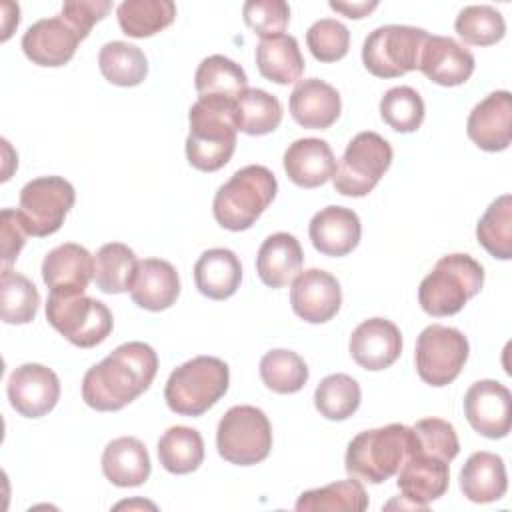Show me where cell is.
<instances>
[{
	"mask_svg": "<svg viewBox=\"0 0 512 512\" xmlns=\"http://www.w3.org/2000/svg\"><path fill=\"white\" fill-rule=\"evenodd\" d=\"M46 320L78 348H94L104 342L114 328V318L108 306L86 294L50 292Z\"/></svg>",
	"mask_w": 512,
	"mask_h": 512,
	"instance_id": "obj_7",
	"label": "cell"
},
{
	"mask_svg": "<svg viewBox=\"0 0 512 512\" xmlns=\"http://www.w3.org/2000/svg\"><path fill=\"white\" fill-rule=\"evenodd\" d=\"M260 378L276 394H294L308 382V366L296 352L276 348L262 356Z\"/></svg>",
	"mask_w": 512,
	"mask_h": 512,
	"instance_id": "obj_40",
	"label": "cell"
},
{
	"mask_svg": "<svg viewBox=\"0 0 512 512\" xmlns=\"http://www.w3.org/2000/svg\"><path fill=\"white\" fill-rule=\"evenodd\" d=\"M392 156L390 142L380 134L372 130L356 134L348 142L332 176L334 190L352 198L366 196L390 168Z\"/></svg>",
	"mask_w": 512,
	"mask_h": 512,
	"instance_id": "obj_10",
	"label": "cell"
},
{
	"mask_svg": "<svg viewBox=\"0 0 512 512\" xmlns=\"http://www.w3.org/2000/svg\"><path fill=\"white\" fill-rule=\"evenodd\" d=\"M120 30L130 38H148L168 28L176 18L170 0H124L116 8Z\"/></svg>",
	"mask_w": 512,
	"mask_h": 512,
	"instance_id": "obj_33",
	"label": "cell"
},
{
	"mask_svg": "<svg viewBox=\"0 0 512 512\" xmlns=\"http://www.w3.org/2000/svg\"><path fill=\"white\" fill-rule=\"evenodd\" d=\"M138 258L134 250L122 242L100 246L94 256V282L104 294L128 292L136 274Z\"/></svg>",
	"mask_w": 512,
	"mask_h": 512,
	"instance_id": "obj_34",
	"label": "cell"
},
{
	"mask_svg": "<svg viewBox=\"0 0 512 512\" xmlns=\"http://www.w3.org/2000/svg\"><path fill=\"white\" fill-rule=\"evenodd\" d=\"M468 354L470 344L458 328L430 324L416 340V372L420 380L430 386H448L462 372Z\"/></svg>",
	"mask_w": 512,
	"mask_h": 512,
	"instance_id": "obj_11",
	"label": "cell"
},
{
	"mask_svg": "<svg viewBox=\"0 0 512 512\" xmlns=\"http://www.w3.org/2000/svg\"><path fill=\"white\" fill-rule=\"evenodd\" d=\"M242 280V264L228 248H210L194 264V282L200 294L210 300L230 298Z\"/></svg>",
	"mask_w": 512,
	"mask_h": 512,
	"instance_id": "obj_29",
	"label": "cell"
},
{
	"mask_svg": "<svg viewBox=\"0 0 512 512\" xmlns=\"http://www.w3.org/2000/svg\"><path fill=\"white\" fill-rule=\"evenodd\" d=\"M466 132L486 152L506 150L512 140V94L496 90L480 100L468 116Z\"/></svg>",
	"mask_w": 512,
	"mask_h": 512,
	"instance_id": "obj_16",
	"label": "cell"
},
{
	"mask_svg": "<svg viewBox=\"0 0 512 512\" xmlns=\"http://www.w3.org/2000/svg\"><path fill=\"white\" fill-rule=\"evenodd\" d=\"M42 280L56 294H84L94 280V256L80 244L64 242L42 260Z\"/></svg>",
	"mask_w": 512,
	"mask_h": 512,
	"instance_id": "obj_20",
	"label": "cell"
},
{
	"mask_svg": "<svg viewBox=\"0 0 512 512\" xmlns=\"http://www.w3.org/2000/svg\"><path fill=\"white\" fill-rule=\"evenodd\" d=\"M328 6L332 8V10H336V12H342L344 16H348V18H364L368 12H372L376 6H378V2H334V0H330L328 2Z\"/></svg>",
	"mask_w": 512,
	"mask_h": 512,
	"instance_id": "obj_49",
	"label": "cell"
},
{
	"mask_svg": "<svg viewBox=\"0 0 512 512\" xmlns=\"http://www.w3.org/2000/svg\"><path fill=\"white\" fill-rule=\"evenodd\" d=\"M418 70L434 84L460 86L474 72V56L450 36L428 34L420 52Z\"/></svg>",
	"mask_w": 512,
	"mask_h": 512,
	"instance_id": "obj_21",
	"label": "cell"
},
{
	"mask_svg": "<svg viewBox=\"0 0 512 512\" xmlns=\"http://www.w3.org/2000/svg\"><path fill=\"white\" fill-rule=\"evenodd\" d=\"M40 294L34 282L12 268H2L0 316L6 324H28L36 318Z\"/></svg>",
	"mask_w": 512,
	"mask_h": 512,
	"instance_id": "obj_39",
	"label": "cell"
},
{
	"mask_svg": "<svg viewBox=\"0 0 512 512\" xmlns=\"http://www.w3.org/2000/svg\"><path fill=\"white\" fill-rule=\"evenodd\" d=\"M424 100L410 86H394L380 100L382 120L396 132H414L424 122Z\"/></svg>",
	"mask_w": 512,
	"mask_h": 512,
	"instance_id": "obj_43",
	"label": "cell"
},
{
	"mask_svg": "<svg viewBox=\"0 0 512 512\" xmlns=\"http://www.w3.org/2000/svg\"><path fill=\"white\" fill-rule=\"evenodd\" d=\"M396 484L402 492V498H406L412 508L426 510L430 502L438 500L448 490V462L414 450L398 470Z\"/></svg>",
	"mask_w": 512,
	"mask_h": 512,
	"instance_id": "obj_19",
	"label": "cell"
},
{
	"mask_svg": "<svg viewBox=\"0 0 512 512\" xmlns=\"http://www.w3.org/2000/svg\"><path fill=\"white\" fill-rule=\"evenodd\" d=\"M366 508H368V494L358 478L338 480L322 488L306 490L296 500L298 512H316V510L362 512Z\"/></svg>",
	"mask_w": 512,
	"mask_h": 512,
	"instance_id": "obj_37",
	"label": "cell"
},
{
	"mask_svg": "<svg viewBox=\"0 0 512 512\" xmlns=\"http://www.w3.org/2000/svg\"><path fill=\"white\" fill-rule=\"evenodd\" d=\"M468 424L486 438H504L512 426V394L498 380H478L464 394Z\"/></svg>",
	"mask_w": 512,
	"mask_h": 512,
	"instance_id": "obj_13",
	"label": "cell"
},
{
	"mask_svg": "<svg viewBox=\"0 0 512 512\" xmlns=\"http://www.w3.org/2000/svg\"><path fill=\"white\" fill-rule=\"evenodd\" d=\"M478 244L498 260L512 258V196H498L476 224Z\"/></svg>",
	"mask_w": 512,
	"mask_h": 512,
	"instance_id": "obj_38",
	"label": "cell"
},
{
	"mask_svg": "<svg viewBox=\"0 0 512 512\" xmlns=\"http://www.w3.org/2000/svg\"><path fill=\"white\" fill-rule=\"evenodd\" d=\"M350 356L364 370H384L402 354V334L386 318H368L350 336Z\"/></svg>",
	"mask_w": 512,
	"mask_h": 512,
	"instance_id": "obj_17",
	"label": "cell"
},
{
	"mask_svg": "<svg viewBox=\"0 0 512 512\" xmlns=\"http://www.w3.org/2000/svg\"><path fill=\"white\" fill-rule=\"evenodd\" d=\"M10 406L24 418H40L48 414L60 398V380L54 370L28 362L18 366L6 386Z\"/></svg>",
	"mask_w": 512,
	"mask_h": 512,
	"instance_id": "obj_14",
	"label": "cell"
},
{
	"mask_svg": "<svg viewBox=\"0 0 512 512\" xmlns=\"http://www.w3.org/2000/svg\"><path fill=\"white\" fill-rule=\"evenodd\" d=\"M76 202L74 186L62 176H40L20 190L18 214L30 236H50L60 230Z\"/></svg>",
	"mask_w": 512,
	"mask_h": 512,
	"instance_id": "obj_12",
	"label": "cell"
},
{
	"mask_svg": "<svg viewBox=\"0 0 512 512\" xmlns=\"http://www.w3.org/2000/svg\"><path fill=\"white\" fill-rule=\"evenodd\" d=\"M0 240H2V268H10V264L18 258L20 250L26 244V236H30L24 228V222L18 210L4 208L0 214Z\"/></svg>",
	"mask_w": 512,
	"mask_h": 512,
	"instance_id": "obj_48",
	"label": "cell"
},
{
	"mask_svg": "<svg viewBox=\"0 0 512 512\" xmlns=\"http://www.w3.org/2000/svg\"><path fill=\"white\" fill-rule=\"evenodd\" d=\"M216 448L230 464L252 466L262 462L272 450L268 416L256 406H232L218 422Z\"/></svg>",
	"mask_w": 512,
	"mask_h": 512,
	"instance_id": "obj_8",
	"label": "cell"
},
{
	"mask_svg": "<svg viewBox=\"0 0 512 512\" xmlns=\"http://www.w3.org/2000/svg\"><path fill=\"white\" fill-rule=\"evenodd\" d=\"M190 132L186 158L202 172H216L226 166L236 150L234 102L218 96L198 98L188 112Z\"/></svg>",
	"mask_w": 512,
	"mask_h": 512,
	"instance_id": "obj_2",
	"label": "cell"
},
{
	"mask_svg": "<svg viewBox=\"0 0 512 512\" xmlns=\"http://www.w3.org/2000/svg\"><path fill=\"white\" fill-rule=\"evenodd\" d=\"M244 22L260 38L284 34L290 22V6L284 0H248L242 6Z\"/></svg>",
	"mask_w": 512,
	"mask_h": 512,
	"instance_id": "obj_46",
	"label": "cell"
},
{
	"mask_svg": "<svg viewBox=\"0 0 512 512\" xmlns=\"http://www.w3.org/2000/svg\"><path fill=\"white\" fill-rule=\"evenodd\" d=\"M152 470L146 446L134 436H120L102 452V472L108 482L120 488H134L148 480Z\"/></svg>",
	"mask_w": 512,
	"mask_h": 512,
	"instance_id": "obj_27",
	"label": "cell"
},
{
	"mask_svg": "<svg viewBox=\"0 0 512 512\" xmlns=\"http://www.w3.org/2000/svg\"><path fill=\"white\" fill-rule=\"evenodd\" d=\"M340 110L342 102L338 90L320 78L300 80L290 94V114L308 130L330 128L338 120Z\"/></svg>",
	"mask_w": 512,
	"mask_h": 512,
	"instance_id": "obj_23",
	"label": "cell"
},
{
	"mask_svg": "<svg viewBox=\"0 0 512 512\" xmlns=\"http://www.w3.org/2000/svg\"><path fill=\"white\" fill-rule=\"evenodd\" d=\"M306 44L316 60L336 62L348 54L350 32L334 18H320L308 28Z\"/></svg>",
	"mask_w": 512,
	"mask_h": 512,
	"instance_id": "obj_45",
	"label": "cell"
},
{
	"mask_svg": "<svg viewBox=\"0 0 512 512\" xmlns=\"http://www.w3.org/2000/svg\"><path fill=\"white\" fill-rule=\"evenodd\" d=\"M158 356L146 342H124L86 370L82 400L98 412H116L146 392L156 378Z\"/></svg>",
	"mask_w": 512,
	"mask_h": 512,
	"instance_id": "obj_1",
	"label": "cell"
},
{
	"mask_svg": "<svg viewBox=\"0 0 512 512\" xmlns=\"http://www.w3.org/2000/svg\"><path fill=\"white\" fill-rule=\"evenodd\" d=\"M256 66L258 72L270 82L282 86L300 82L304 58L298 40L290 34L262 38L256 46Z\"/></svg>",
	"mask_w": 512,
	"mask_h": 512,
	"instance_id": "obj_30",
	"label": "cell"
},
{
	"mask_svg": "<svg viewBox=\"0 0 512 512\" xmlns=\"http://www.w3.org/2000/svg\"><path fill=\"white\" fill-rule=\"evenodd\" d=\"M454 28L470 46H492L506 34L504 16L488 4H472L458 12Z\"/></svg>",
	"mask_w": 512,
	"mask_h": 512,
	"instance_id": "obj_42",
	"label": "cell"
},
{
	"mask_svg": "<svg viewBox=\"0 0 512 512\" xmlns=\"http://www.w3.org/2000/svg\"><path fill=\"white\" fill-rule=\"evenodd\" d=\"M304 254L296 236L288 232L270 234L256 256V272L270 288L290 284L302 272Z\"/></svg>",
	"mask_w": 512,
	"mask_h": 512,
	"instance_id": "obj_26",
	"label": "cell"
},
{
	"mask_svg": "<svg viewBox=\"0 0 512 512\" xmlns=\"http://www.w3.org/2000/svg\"><path fill=\"white\" fill-rule=\"evenodd\" d=\"M362 226L354 210L344 206H326L316 212L308 224L312 246L324 256H346L360 242Z\"/></svg>",
	"mask_w": 512,
	"mask_h": 512,
	"instance_id": "obj_22",
	"label": "cell"
},
{
	"mask_svg": "<svg viewBox=\"0 0 512 512\" xmlns=\"http://www.w3.org/2000/svg\"><path fill=\"white\" fill-rule=\"evenodd\" d=\"M276 192V176L266 166H244L216 190L212 202L214 218L226 230H248L272 204Z\"/></svg>",
	"mask_w": 512,
	"mask_h": 512,
	"instance_id": "obj_4",
	"label": "cell"
},
{
	"mask_svg": "<svg viewBox=\"0 0 512 512\" xmlns=\"http://www.w3.org/2000/svg\"><path fill=\"white\" fill-rule=\"evenodd\" d=\"M284 170L296 186L318 188L334 176L336 158L326 140L300 138L286 148Z\"/></svg>",
	"mask_w": 512,
	"mask_h": 512,
	"instance_id": "obj_25",
	"label": "cell"
},
{
	"mask_svg": "<svg viewBox=\"0 0 512 512\" xmlns=\"http://www.w3.org/2000/svg\"><path fill=\"white\" fill-rule=\"evenodd\" d=\"M234 122L248 136L270 134L282 122V104L262 88H246L234 102Z\"/></svg>",
	"mask_w": 512,
	"mask_h": 512,
	"instance_id": "obj_32",
	"label": "cell"
},
{
	"mask_svg": "<svg viewBox=\"0 0 512 512\" xmlns=\"http://www.w3.org/2000/svg\"><path fill=\"white\" fill-rule=\"evenodd\" d=\"M110 8L112 4L108 0H72L62 4L60 16L74 28L80 40H84L90 34L92 26L100 22Z\"/></svg>",
	"mask_w": 512,
	"mask_h": 512,
	"instance_id": "obj_47",
	"label": "cell"
},
{
	"mask_svg": "<svg viewBox=\"0 0 512 512\" xmlns=\"http://www.w3.org/2000/svg\"><path fill=\"white\" fill-rule=\"evenodd\" d=\"M228 364L216 356H196L168 376L164 400L180 416H202L228 390Z\"/></svg>",
	"mask_w": 512,
	"mask_h": 512,
	"instance_id": "obj_6",
	"label": "cell"
},
{
	"mask_svg": "<svg viewBox=\"0 0 512 512\" xmlns=\"http://www.w3.org/2000/svg\"><path fill=\"white\" fill-rule=\"evenodd\" d=\"M98 66L102 76L114 86H138L148 74V60L144 52L128 42L112 40L100 48Z\"/></svg>",
	"mask_w": 512,
	"mask_h": 512,
	"instance_id": "obj_36",
	"label": "cell"
},
{
	"mask_svg": "<svg viewBox=\"0 0 512 512\" xmlns=\"http://www.w3.org/2000/svg\"><path fill=\"white\" fill-rule=\"evenodd\" d=\"M360 386L348 374H330L316 386L314 406L328 420H346L360 406Z\"/></svg>",
	"mask_w": 512,
	"mask_h": 512,
	"instance_id": "obj_41",
	"label": "cell"
},
{
	"mask_svg": "<svg viewBox=\"0 0 512 512\" xmlns=\"http://www.w3.org/2000/svg\"><path fill=\"white\" fill-rule=\"evenodd\" d=\"M412 430L416 438V446H414L416 452L436 456L446 462L458 456L460 442L450 422L442 418H424V420H418L412 426Z\"/></svg>",
	"mask_w": 512,
	"mask_h": 512,
	"instance_id": "obj_44",
	"label": "cell"
},
{
	"mask_svg": "<svg viewBox=\"0 0 512 512\" xmlns=\"http://www.w3.org/2000/svg\"><path fill=\"white\" fill-rule=\"evenodd\" d=\"M158 460L170 474H190L204 460V440L198 430L170 426L158 440Z\"/></svg>",
	"mask_w": 512,
	"mask_h": 512,
	"instance_id": "obj_35",
	"label": "cell"
},
{
	"mask_svg": "<svg viewBox=\"0 0 512 512\" xmlns=\"http://www.w3.org/2000/svg\"><path fill=\"white\" fill-rule=\"evenodd\" d=\"M428 32L406 24H386L372 30L362 44V64L378 78H398L418 68Z\"/></svg>",
	"mask_w": 512,
	"mask_h": 512,
	"instance_id": "obj_9",
	"label": "cell"
},
{
	"mask_svg": "<svg viewBox=\"0 0 512 512\" xmlns=\"http://www.w3.org/2000/svg\"><path fill=\"white\" fill-rule=\"evenodd\" d=\"M290 304L296 316L310 324L332 320L342 304L338 280L320 268H308L292 280Z\"/></svg>",
	"mask_w": 512,
	"mask_h": 512,
	"instance_id": "obj_15",
	"label": "cell"
},
{
	"mask_svg": "<svg viewBox=\"0 0 512 512\" xmlns=\"http://www.w3.org/2000/svg\"><path fill=\"white\" fill-rule=\"evenodd\" d=\"M484 284V268L470 254L442 256L432 272L420 282L418 302L430 316L458 314Z\"/></svg>",
	"mask_w": 512,
	"mask_h": 512,
	"instance_id": "obj_5",
	"label": "cell"
},
{
	"mask_svg": "<svg viewBox=\"0 0 512 512\" xmlns=\"http://www.w3.org/2000/svg\"><path fill=\"white\" fill-rule=\"evenodd\" d=\"M506 488V466L504 460L494 452H474L460 470V490L470 502H496L506 494Z\"/></svg>",
	"mask_w": 512,
	"mask_h": 512,
	"instance_id": "obj_28",
	"label": "cell"
},
{
	"mask_svg": "<svg viewBox=\"0 0 512 512\" xmlns=\"http://www.w3.org/2000/svg\"><path fill=\"white\" fill-rule=\"evenodd\" d=\"M180 294V278L176 268L162 258H144L136 266L130 296L136 306L160 312L170 308Z\"/></svg>",
	"mask_w": 512,
	"mask_h": 512,
	"instance_id": "obj_24",
	"label": "cell"
},
{
	"mask_svg": "<svg viewBox=\"0 0 512 512\" xmlns=\"http://www.w3.org/2000/svg\"><path fill=\"white\" fill-rule=\"evenodd\" d=\"M414 430L406 424H388L356 434L344 456V468L352 478L382 484L406 462L414 452Z\"/></svg>",
	"mask_w": 512,
	"mask_h": 512,
	"instance_id": "obj_3",
	"label": "cell"
},
{
	"mask_svg": "<svg viewBox=\"0 0 512 512\" xmlns=\"http://www.w3.org/2000/svg\"><path fill=\"white\" fill-rule=\"evenodd\" d=\"M80 36L62 18H42L34 22L22 36V50L32 64L56 68L72 60Z\"/></svg>",
	"mask_w": 512,
	"mask_h": 512,
	"instance_id": "obj_18",
	"label": "cell"
},
{
	"mask_svg": "<svg viewBox=\"0 0 512 512\" xmlns=\"http://www.w3.org/2000/svg\"><path fill=\"white\" fill-rule=\"evenodd\" d=\"M194 86L198 98L218 96L236 102L240 94L246 90L248 78L240 64L222 54H212L198 64Z\"/></svg>",
	"mask_w": 512,
	"mask_h": 512,
	"instance_id": "obj_31",
	"label": "cell"
}]
</instances>
